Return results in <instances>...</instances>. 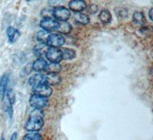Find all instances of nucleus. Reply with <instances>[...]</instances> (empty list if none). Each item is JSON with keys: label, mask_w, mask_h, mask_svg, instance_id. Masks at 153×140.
I'll list each match as a JSON object with an SVG mask.
<instances>
[{"label": "nucleus", "mask_w": 153, "mask_h": 140, "mask_svg": "<svg viewBox=\"0 0 153 140\" xmlns=\"http://www.w3.org/2000/svg\"><path fill=\"white\" fill-rule=\"evenodd\" d=\"M38 109H36V112H32L27 121L25 128L28 132H38L42 130L44 126L43 116L40 112H38Z\"/></svg>", "instance_id": "obj_1"}, {"label": "nucleus", "mask_w": 153, "mask_h": 140, "mask_svg": "<svg viewBox=\"0 0 153 140\" xmlns=\"http://www.w3.org/2000/svg\"><path fill=\"white\" fill-rule=\"evenodd\" d=\"M29 104L35 109H42L47 106L48 104V100L47 97H42L35 93L30 97Z\"/></svg>", "instance_id": "obj_2"}, {"label": "nucleus", "mask_w": 153, "mask_h": 140, "mask_svg": "<svg viewBox=\"0 0 153 140\" xmlns=\"http://www.w3.org/2000/svg\"><path fill=\"white\" fill-rule=\"evenodd\" d=\"M52 16L55 18L56 20H59L61 22H67L70 19L71 13L69 9L64 6H58L53 9Z\"/></svg>", "instance_id": "obj_3"}, {"label": "nucleus", "mask_w": 153, "mask_h": 140, "mask_svg": "<svg viewBox=\"0 0 153 140\" xmlns=\"http://www.w3.org/2000/svg\"><path fill=\"white\" fill-rule=\"evenodd\" d=\"M59 25V22H57L56 19H52L51 17L44 18L40 22L41 28H42L44 31H46L48 32L57 30Z\"/></svg>", "instance_id": "obj_4"}, {"label": "nucleus", "mask_w": 153, "mask_h": 140, "mask_svg": "<svg viewBox=\"0 0 153 140\" xmlns=\"http://www.w3.org/2000/svg\"><path fill=\"white\" fill-rule=\"evenodd\" d=\"M45 55L51 63H59L63 60L62 51L57 48L49 47Z\"/></svg>", "instance_id": "obj_5"}, {"label": "nucleus", "mask_w": 153, "mask_h": 140, "mask_svg": "<svg viewBox=\"0 0 153 140\" xmlns=\"http://www.w3.org/2000/svg\"><path fill=\"white\" fill-rule=\"evenodd\" d=\"M65 43V39L61 34H51L48 36L46 44L49 47L59 48L63 46Z\"/></svg>", "instance_id": "obj_6"}, {"label": "nucleus", "mask_w": 153, "mask_h": 140, "mask_svg": "<svg viewBox=\"0 0 153 140\" xmlns=\"http://www.w3.org/2000/svg\"><path fill=\"white\" fill-rule=\"evenodd\" d=\"M34 92L35 94L42 96V97H50L52 94V89L51 88L49 85L46 83H42V84L38 85V86H33Z\"/></svg>", "instance_id": "obj_7"}, {"label": "nucleus", "mask_w": 153, "mask_h": 140, "mask_svg": "<svg viewBox=\"0 0 153 140\" xmlns=\"http://www.w3.org/2000/svg\"><path fill=\"white\" fill-rule=\"evenodd\" d=\"M71 10L74 12H81L87 9V3L84 0H71L68 3Z\"/></svg>", "instance_id": "obj_8"}, {"label": "nucleus", "mask_w": 153, "mask_h": 140, "mask_svg": "<svg viewBox=\"0 0 153 140\" xmlns=\"http://www.w3.org/2000/svg\"><path fill=\"white\" fill-rule=\"evenodd\" d=\"M9 75L5 74L0 77V100L2 101L7 91V86L9 83Z\"/></svg>", "instance_id": "obj_9"}, {"label": "nucleus", "mask_w": 153, "mask_h": 140, "mask_svg": "<svg viewBox=\"0 0 153 140\" xmlns=\"http://www.w3.org/2000/svg\"><path fill=\"white\" fill-rule=\"evenodd\" d=\"M48 64L47 61L43 58H38L36 61H34L32 64V69L37 72H42V71H46Z\"/></svg>", "instance_id": "obj_10"}, {"label": "nucleus", "mask_w": 153, "mask_h": 140, "mask_svg": "<svg viewBox=\"0 0 153 140\" xmlns=\"http://www.w3.org/2000/svg\"><path fill=\"white\" fill-rule=\"evenodd\" d=\"M28 83L32 86L45 83V75L42 74H36L32 75L28 80Z\"/></svg>", "instance_id": "obj_11"}, {"label": "nucleus", "mask_w": 153, "mask_h": 140, "mask_svg": "<svg viewBox=\"0 0 153 140\" xmlns=\"http://www.w3.org/2000/svg\"><path fill=\"white\" fill-rule=\"evenodd\" d=\"M61 78L57 74L48 73L45 75V83L48 85H56L61 83Z\"/></svg>", "instance_id": "obj_12"}, {"label": "nucleus", "mask_w": 153, "mask_h": 140, "mask_svg": "<svg viewBox=\"0 0 153 140\" xmlns=\"http://www.w3.org/2000/svg\"><path fill=\"white\" fill-rule=\"evenodd\" d=\"M6 32H7L8 38H9V42L11 43H15L20 36V32H19V30L16 29L14 27H12V26L7 28Z\"/></svg>", "instance_id": "obj_13"}, {"label": "nucleus", "mask_w": 153, "mask_h": 140, "mask_svg": "<svg viewBox=\"0 0 153 140\" xmlns=\"http://www.w3.org/2000/svg\"><path fill=\"white\" fill-rule=\"evenodd\" d=\"M74 19L76 22L79 23V24L84 25H87L90 22V18L87 15L80 13V12H75L74 15Z\"/></svg>", "instance_id": "obj_14"}, {"label": "nucleus", "mask_w": 153, "mask_h": 140, "mask_svg": "<svg viewBox=\"0 0 153 140\" xmlns=\"http://www.w3.org/2000/svg\"><path fill=\"white\" fill-rule=\"evenodd\" d=\"M99 19L101 22L104 24H107L111 22L112 16L111 13L107 9H102L99 14Z\"/></svg>", "instance_id": "obj_15"}, {"label": "nucleus", "mask_w": 153, "mask_h": 140, "mask_svg": "<svg viewBox=\"0 0 153 140\" xmlns=\"http://www.w3.org/2000/svg\"><path fill=\"white\" fill-rule=\"evenodd\" d=\"M72 30L71 25L68 22H60L59 27L57 28V31H59L61 34H65V35H68L71 33Z\"/></svg>", "instance_id": "obj_16"}, {"label": "nucleus", "mask_w": 153, "mask_h": 140, "mask_svg": "<svg viewBox=\"0 0 153 140\" xmlns=\"http://www.w3.org/2000/svg\"><path fill=\"white\" fill-rule=\"evenodd\" d=\"M49 46L46 43H40L37 45L35 47V54L38 56H43L44 54H46L48 49Z\"/></svg>", "instance_id": "obj_17"}, {"label": "nucleus", "mask_w": 153, "mask_h": 140, "mask_svg": "<svg viewBox=\"0 0 153 140\" xmlns=\"http://www.w3.org/2000/svg\"><path fill=\"white\" fill-rule=\"evenodd\" d=\"M132 19H133L134 22H136V24L139 25H145L146 22V17H145L144 14L141 12H136L133 14V16H132Z\"/></svg>", "instance_id": "obj_18"}, {"label": "nucleus", "mask_w": 153, "mask_h": 140, "mask_svg": "<svg viewBox=\"0 0 153 140\" xmlns=\"http://www.w3.org/2000/svg\"><path fill=\"white\" fill-rule=\"evenodd\" d=\"M62 51V57L65 60H71L76 57V52L73 49L64 48L61 50Z\"/></svg>", "instance_id": "obj_19"}, {"label": "nucleus", "mask_w": 153, "mask_h": 140, "mask_svg": "<svg viewBox=\"0 0 153 140\" xmlns=\"http://www.w3.org/2000/svg\"><path fill=\"white\" fill-rule=\"evenodd\" d=\"M23 140H43V137L37 132H30L23 137Z\"/></svg>", "instance_id": "obj_20"}, {"label": "nucleus", "mask_w": 153, "mask_h": 140, "mask_svg": "<svg viewBox=\"0 0 153 140\" xmlns=\"http://www.w3.org/2000/svg\"><path fill=\"white\" fill-rule=\"evenodd\" d=\"M61 68L60 66L59 63H51L48 65V68L46 71L48 73H54V74H57L61 71Z\"/></svg>", "instance_id": "obj_21"}, {"label": "nucleus", "mask_w": 153, "mask_h": 140, "mask_svg": "<svg viewBox=\"0 0 153 140\" xmlns=\"http://www.w3.org/2000/svg\"><path fill=\"white\" fill-rule=\"evenodd\" d=\"M48 35L49 34H48V31H44V30L40 31L37 34V39L40 42V43H46V40Z\"/></svg>", "instance_id": "obj_22"}, {"label": "nucleus", "mask_w": 153, "mask_h": 140, "mask_svg": "<svg viewBox=\"0 0 153 140\" xmlns=\"http://www.w3.org/2000/svg\"><path fill=\"white\" fill-rule=\"evenodd\" d=\"M65 2V0H50L49 3L51 6H55V7H58V6H61V4Z\"/></svg>", "instance_id": "obj_23"}, {"label": "nucleus", "mask_w": 153, "mask_h": 140, "mask_svg": "<svg viewBox=\"0 0 153 140\" xmlns=\"http://www.w3.org/2000/svg\"><path fill=\"white\" fill-rule=\"evenodd\" d=\"M32 64H27L25 67V68L23 69L22 71V74L24 75H28V74H30L31 73V71H32Z\"/></svg>", "instance_id": "obj_24"}, {"label": "nucleus", "mask_w": 153, "mask_h": 140, "mask_svg": "<svg viewBox=\"0 0 153 140\" xmlns=\"http://www.w3.org/2000/svg\"><path fill=\"white\" fill-rule=\"evenodd\" d=\"M53 9H44L42 11V16L45 18L51 17V16H52Z\"/></svg>", "instance_id": "obj_25"}, {"label": "nucleus", "mask_w": 153, "mask_h": 140, "mask_svg": "<svg viewBox=\"0 0 153 140\" xmlns=\"http://www.w3.org/2000/svg\"><path fill=\"white\" fill-rule=\"evenodd\" d=\"M152 12H153V9L152 8H151L149 10V17L150 20L151 21H153V17H152Z\"/></svg>", "instance_id": "obj_26"}, {"label": "nucleus", "mask_w": 153, "mask_h": 140, "mask_svg": "<svg viewBox=\"0 0 153 140\" xmlns=\"http://www.w3.org/2000/svg\"><path fill=\"white\" fill-rule=\"evenodd\" d=\"M17 136H18L17 133H14L13 134H12V136H11L10 140H16L17 139Z\"/></svg>", "instance_id": "obj_27"}, {"label": "nucleus", "mask_w": 153, "mask_h": 140, "mask_svg": "<svg viewBox=\"0 0 153 140\" xmlns=\"http://www.w3.org/2000/svg\"><path fill=\"white\" fill-rule=\"evenodd\" d=\"M27 1H28V2H31V1H33V0H27Z\"/></svg>", "instance_id": "obj_28"}, {"label": "nucleus", "mask_w": 153, "mask_h": 140, "mask_svg": "<svg viewBox=\"0 0 153 140\" xmlns=\"http://www.w3.org/2000/svg\"><path fill=\"white\" fill-rule=\"evenodd\" d=\"M2 140H5V139H3V138H2Z\"/></svg>", "instance_id": "obj_29"}]
</instances>
